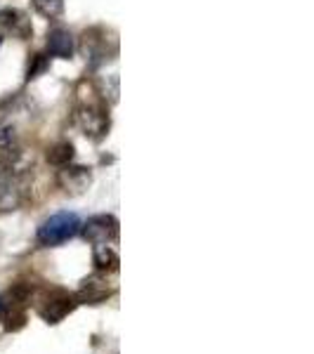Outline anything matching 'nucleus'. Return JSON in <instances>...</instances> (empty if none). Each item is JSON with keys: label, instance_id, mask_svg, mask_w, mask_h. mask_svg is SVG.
Segmentation results:
<instances>
[{"label": "nucleus", "instance_id": "obj_8", "mask_svg": "<svg viewBox=\"0 0 314 354\" xmlns=\"http://www.w3.org/2000/svg\"><path fill=\"white\" fill-rule=\"evenodd\" d=\"M109 295H111V288L107 286L104 279L95 274V277H88L81 283V288H78V293H76V300L85 302V305H97V302H104Z\"/></svg>", "mask_w": 314, "mask_h": 354}, {"label": "nucleus", "instance_id": "obj_14", "mask_svg": "<svg viewBox=\"0 0 314 354\" xmlns=\"http://www.w3.org/2000/svg\"><path fill=\"white\" fill-rule=\"evenodd\" d=\"M33 8L45 19H57V17H62V12H64V0H33Z\"/></svg>", "mask_w": 314, "mask_h": 354}, {"label": "nucleus", "instance_id": "obj_11", "mask_svg": "<svg viewBox=\"0 0 314 354\" xmlns=\"http://www.w3.org/2000/svg\"><path fill=\"white\" fill-rule=\"evenodd\" d=\"M21 203V185L19 177H5L0 182V213H8V210L19 208Z\"/></svg>", "mask_w": 314, "mask_h": 354}, {"label": "nucleus", "instance_id": "obj_10", "mask_svg": "<svg viewBox=\"0 0 314 354\" xmlns=\"http://www.w3.org/2000/svg\"><path fill=\"white\" fill-rule=\"evenodd\" d=\"M48 50L53 57H59V59H71L73 55V36L66 31V28H53L48 33Z\"/></svg>", "mask_w": 314, "mask_h": 354}, {"label": "nucleus", "instance_id": "obj_5", "mask_svg": "<svg viewBox=\"0 0 314 354\" xmlns=\"http://www.w3.org/2000/svg\"><path fill=\"white\" fill-rule=\"evenodd\" d=\"M57 185L71 196H81L93 185V170L88 165H62V170L57 173Z\"/></svg>", "mask_w": 314, "mask_h": 354}, {"label": "nucleus", "instance_id": "obj_3", "mask_svg": "<svg viewBox=\"0 0 314 354\" xmlns=\"http://www.w3.org/2000/svg\"><path fill=\"white\" fill-rule=\"evenodd\" d=\"M81 234L90 243H111L118 236V220L113 215H93L81 222Z\"/></svg>", "mask_w": 314, "mask_h": 354}, {"label": "nucleus", "instance_id": "obj_9", "mask_svg": "<svg viewBox=\"0 0 314 354\" xmlns=\"http://www.w3.org/2000/svg\"><path fill=\"white\" fill-rule=\"evenodd\" d=\"M31 165H33V156L21 149V147L15 145L3 151V168L10 177H19L21 173H26Z\"/></svg>", "mask_w": 314, "mask_h": 354}, {"label": "nucleus", "instance_id": "obj_15", "mask_svg": "<svg viewBox=\"0 0 314 354\" xmlns=\"http://www.w3.org/2000/svg\"><path fill=\"white\" fill-rule=\"evenodd\" d=\"M45 66H48V62H45L43 55H33L31 64H28V71H26V78L28 81H33V78H38V73L45 71Z\"/></svg>", "mask_w": 314, "mask_h": 354}, {"label": "nucleus", "instance_id": "obj_12", "mask_svg": "<svg viewBox=\"0 0 314 354\" xmlns=\"http://www.w3.org/2000/svg\"><path fill=\"white\" fill-rule=\"evenodd\" d=\"M93 262L100 272H116L118 270V253L109 243H95Z\"/></svg>", "mask_w": 314, "mask_h": 354}, {"label": "nucleus", "instance_id": "obj_16", "mask_svg": "<svg viewBox=\"0 0 314 354\" xmlns=\"http://www.w3.org/2000/svg\"><path fill=\"white\" fill-rule=\"evenodd\" d=\"M0 43H3V38H0Z\"/></svg>", "mask_w": 314, "mask_h": 354}, {"label": "nucleus", "instance_id": "obj_6", "mask_svg": "<svg viewBox=\"0 0 314 354\" xmlns=\"http://www.w3.org/2000/svg\"><path fill=\"white\" fill-rule=\"evenodd\" d=\"M78 50H81L85 62H90V64L107 59V33L102 28H88V31H83Z\"/></svg>", "mask_w": 314, "mask_h": 354}, {"label": "nucleus", "instance_id": "obj_7", "mask_svg": "<svg viewBox=\"0 0 314 354\" xmlns=\"http://www.w3.org/2000/svg\"><path fill=\"white\" fill-rule=\"evenodd\" d=\"M0 26H3L8 33H12L15 38H19V41H28L31 33H33V26H31L28 15L21 12V10H17V8L0 10Z\"/></svg>", "mask_w": 314, "mask_h": 354}, {"label": "nucleus", "instance_id": "obj_1", "mask_svg": "<svg viewBox=\"0 0 314 354\" xmlns=\"http://www.w3.org/2000/svg\"><path fill=\"white\" fill-rule=\"evenodd\" d=\"M81 232V218L76 213H68V210H62V213L50 215L48 220L38 227V243L41 245H59L73 239Z\"/></svg>", "mask_w": 314, "mask_h": 354}, {"label": "nucleus", "instance_id": "obj_4", "mask_svg": "<svg viewBox=\"0 0 314 354\" xmlns=\"http://www.w3.org/2000/svg\"><path fill=\"white\" fill-rule=\"evenodd\" d=\"M78 302L71 298V295L62 293V290H53V293H45L41 300H38V314L50 324H57L66 317L68 312L76 310Z\"/></svg>", "mask_w": 314, "mask_h": 354}, {"label": "nucleus", "instance_id": "obj_13", "mask_svg": "<svg viewBox=\"0 0 314 354\" xmlns=\"http://www.w3.org/2000/svg\"><path fill=\"white\" fill-rule=\"evenodd\" d=\"M48 161L62 168V165H68L73 161V145L71 142H57L55 147L48 149Z\"/></svg>", "mask_w": 314, "mask_h": 354}, {"label": "nucleus", "instance_id": "obj_2", "mask_svg": "<svg viewBox=\"0 0 314 354\" xmlns=\"http://www.w3.org/2000/svg\"><path fill=\"white\" fill-rule=\"evenodd\" d=\"M73 121L81 128V133L90 140L100 142L109 135V113L100 102L95 104H78L76 113H73Z\"/></svg>", "mask_w": 314, "mask_h": 354}]
</instances>
